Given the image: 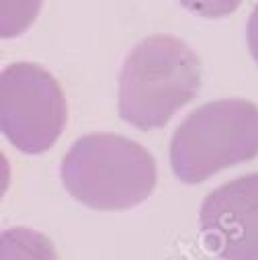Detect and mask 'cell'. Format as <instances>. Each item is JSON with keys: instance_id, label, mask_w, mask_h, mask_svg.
Instances as JSON below:
<instances>
[{"instance_id": "obj_7", "label": "cell", "mask_w": 258, "mask_h": 260, "mask_svg": "<svg viewBox=\"0 0 258 260\" xmlns=\"http://www.w3.org/2000/svg\"><path fill=\"white\" fill-rule=\"evenodd\" d=\"M43 0H0V39L23 35L37 19Z\"/></svg>"}, {"instance_id": "obj_10", "label": "cell", "mask_w": 258, "mask_h": 260, "mask_svg": "<svg viewBox=\"0 0 258 260\" xmlns=\"http://www.w3.org/2000/svg\"><path fill=\"white\" fill-rule=\"evenodd\" d=\"M9 184H11V166H9V160L5 158V154L0 152V199L5 197Z\"/></svg>"}, {"instance_id": "obj_8", "label": "cell", "mask_w": 258, "mask_h": 260, "mask_svg": "<svg viewBox=\"0 0 258 260\" xmlns=\"http://www.w3.org/2000/svg\"><path fill=\"white\" fill-rule=\"evenodd\" d=\"M242 0H180V5L205 19H221L232 15Z\"/></svg>"}, {"instance_id": "obj_1", "label": "cell", "mask_w": 258, "mask_h": 260, "mask_svg": "<svg viewBox=\"0 0 258 260\" xmlns=\"http://www.w3.org/2000/svg\"><path fill=\"white\" fill-rule=\"evenodd\" d=\"M201 61L184 41L154 35L134 47L119 76V115L144 132L158 129L197 96Z\"/></svg>"}, {"instance_id": "obj_6", "label": "cell", "mask_w": 258, "mask_h": 260, "mask_svg": "<svg viewBox=\"0 0 258 260\" xmlns=\"http://www.w3.org/2000/svg\"><path fill=\"white\" fill-rule=\"evenodd\" d=\"M0 260H57V254L41 232L11 228L0 232Z\"/></svg>"}, {"instance_id": "obj_2", "label": "cell", "mask_w": 258, "mask_h": 260, "mask_svg": "<svg viewBox=\"0 0 258 260\" xmlns=\"http://www.w3.org/2000/svg\"><path fill=\"white\" fill-rule=\"evenodd\" d=\"M61 182L76 201L99 211L144 203L156 186V162L138 142L113 134L84 136L61 162Z\"/></svg>"}, {"instance_id": "obj_4", "label": "cell", "mask_w": 258, "mask_h": 260, "mask_svg": "<svg viewBox=\"0 0 258 260\" xmlns=\"http://www.w3.org/2000/svg\"><path fill=\"white\" fill-rule=\"evenodd\" d=\"M66 99L37 63L19 61L0 72V132L25 154L47 152L66 127Z\"/></svg>"}, {"instance_id": "obj_5", "label": "cell", "mask_w": 258, "mask_h": 260, "mask_svg": "<svg viewBox=\"0 0 258 260\" xmlns=\"http://www.w3.org/2000/svg\"><path fill=\"white\" fill-rule=\"evenodd\" d=\"M201 232L221 260H258V172L215 188L201 205Z\"/></svg>"}, {"instance_id": "obj_9", "label": "cell", "mask_w": 258, "mask_h": 260, "mask_svg": "<svg viewBox=\"0 0 258 260\" xmlns=\"http://www.w3.org/2000/svg\"><path fill=\"white\" fill-rule=\"evenodd\" d=\"M246 33H248V47H250V53H252V57H254L256 63H258V5L254 7V11H252V15H250Z\"/></svg>"}, {"instance_id": "obj_3", "label": "cell", "mask_w": 258, "mask_h": 260, "mask_svg": "<svg viewBox=\"0 0 258 260\" xmlns=\"http://www.w3.org/2000/svg\"><path fill=\"white\" fill-rule=\"evenodd\" d=\"M258 156V105L215 101L190 113L170 142V164L178 180L197 184L211 174Z\"/></svg>"}]
</instances>
